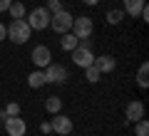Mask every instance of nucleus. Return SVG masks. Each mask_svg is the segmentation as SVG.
Wrapping results in <instances>:
<instances>
[{"label": "nucleus", "instance_id": "nucleus-1", "mask_svg": "<svg viewBox=\"0 0 149 136\" xmlns=\"http://www.w3.org/2000/svg\"><path fill=\"white\" fill-rule=\"evenodd\" d=\"M5 40H10V42H15V45H25L27 40H30V35H32V30H30V25L25 22V17L22 20H13L10 25H5Z\"/></svg>", "mask_w": 149, "mask_h": 136}, {"label": "nucleus", "instance_id": "nucleus-2", "mask_svg": "<svg viewBox=\"0 0 149 136\" xmlns=\"http://www.w3.org/2000/svg\"><path fill=\"white\" fill-rule=\"evenodd\" d=\"M50 17H52V12H50L47 8H32L30 12H25V22L30 25V30H35V32L47 30L50 27Z\"/></svg>", "mask_w": 149, "mask_h": 136}, {"label": "nucleus", "instance_id": "nucleus-3", "mask_svg": "<svg viewBox=\"0 0 149 136\" xmlns=\"http://www.w3.org/2000/svg\"><path fill=\"white\" fill-rule=\"evenodd\" d=\"M72 20H74V15L62 8L60 12H52V17H50V27H52V32H57V35H65V32L72 30Z\"/></svg>", "mask_w": 149, "mask_h": 136}, {"label": "nucleus", "instance_id": "nucleus-4", "mask_svg": "<svg viewBox=\"0 0 149 136\" xmlns=\"http://www.w3.org/2000/svg\"><path fill=\"white\" fill-rule=\"evenodd\" d=\"M72 32L77 40H87V37H92V32H95V22H92V17L82 15V17H74L72 20Z\"/></svg>", "mask_w": 149, "mask_h": 136}, {"label": "nucleus", "instance_id": "nucleus-5", "mask_svg": "<svg viewBox=\"0 0 149 136\" xmlns=\"http://www.w3.org/2000/svg\"><path fill=\"white\" fill-rule=\"evenodd\" d=\"M45 79H47V84H65L70 79V72H67L65 64L50 62L47 67H45Z\"/></svg>", "mask_w": 149, "mask_h": 136}, {"label": "nucleus", "instance_id": "nucleus-6", "mask_svg": "<svg viewBox=\"0 0 149 136\" xmlns=\"http://www.w3.org/2000/svg\"><path fill=\"white\" fill-rule=\"evenodd\" d=\"M72 62H74V67H90L92 62H95V52H92V47H82V45H77V47L72 50Z\"/></svg>", "mask_w": 149, "mask_h": 136}, {"label": "nucleus", "instance_id": "nucleus-7", "mask_svg": "<svg viewBox=\"0 0 149 136\" xmlns=\"http://www.w3.org/2000/svg\"><path fill=\"white\" fill-rule=\"evenodd\" d=\"M30 59H32V64H35L37 69H45L50 62H52V52H50L47 45H37V47L30 52Z\"/></svg>", "mask_w": 149, "mask_h": 136}, {"label": "nucleus", "instance_id": "nucleus-8", "mask_svg": "<svg viewBox=\"0 0 149 136\" xmlns=\"http://www.w3.org/2000/svg\"><path fill=\"white\" fill-rule=\"evenodd\" d=\"M50 124H52V131H55V134H60V136H67V134H72V129H74L72 119H70V116H65L62 111H60V114H52Z\"/></svg>", "mask_w": 149, "mask_h": 136}, {"label": "nucleus", "instance_id": "nucleus-9", "mask_svg": "<svg viewBox=\"0 0 149 136\" xmlns=\"http://www.w3.org/2000/svg\"><path fill=\"white\" fill-rule=\"evenodd\" d=\"M3 126H5L8 136H25L27 134V124H25V119H20V114L17 116H8V119L3 121Z\"/></svg>", "mask_w": 149, "mask_h": 136}, {"label": "nucleus", "instance_id": "nucleus-10", "mask_svg": "<svg viewBox=\"0 0 149 136\" xmlns=\"http://www.w3.org/2000/svg\"><path fill=\"white\" fill-rule=\"evenodd\" d=\"M124 119L132 121V124H134V121H139V119H144V104L139 99H132L127 104V109H124Z\"/></svg>", "mask_w": 149, "mask_h": 136}, {"label": "nucleus", "instance_id": "nucleus-11", "mask_svg": "<svg viewBox=\"0 0 149 136\" xmlns=\"http://www.w3.org/2000/svg\"><path fill=\"white\" fill-rule=\"evenodd\" d=\"M92 64L100 69V74H107V72H114L117 59L112 57V55H100V57H95V62H92Z\"/></svg>", "mask_w": 149, "mask_h": 136}, {"label": "nucleus", "instance_id": "nucleus-12", "mask_svg": "<svg viewBox=\"0 0 149 136\" xmlns=\"http://www.w3.org/2000/svg\"><path fill=\"white\" fill-rule=\"evenodd\" d=\"M45 84H47V79H45V69H35V72L27 74V87H30V89H42Z\"/></svg>", "mask_w": 149, "mask_h": 136}, {"label": "nucleus", "instance_id": "nucleus-13", "mask_svg": "<svg viewBox=\"0 0 149 136\" xmlns=\"http://www.w3.org/2000/svg\"><path fill=\"white\" fill-rule=\"evenodd\" d=\"M124 3V15H132V17H139L142 8L147 5V0H122Z\"/></svg>", "mask_w": 149, "mask_h": 136}, {"label": "nucleus", "instance_id": "nucleus-14", "mask_svg": "<svg viewBox=\"0 0 149 136\" xmlns=\"http://www.w3.org/2000/svg\"><path fill=\"white\" fill-rule=\"evenodd\" d=\"M45 111H47L50 116L52 114H60V111H62V99H60V97H47V99H45Z\"/></svg>", "mask_w": 149, "mask_h": 136}, {"label": "nucleus", "instance_id": "nucleus-15", "mask_svg": "<svg viewBox=\"0 0 149 136\" xmlns=\"http://www.w3.org/2000/svg\"><path fill=\"white\" fill-rule=\"evenodd\" d=\"M77 45H80V40H77V37L72 35V32H65V35H62V40H60V47H62L65 52H72V50L77 47Z\"/></svg>", "mask_w": 149, "mask_h": 136}, {"label": "nucleus", "instance_id": "nucleus-16", "mask_svg": "<svg viewBox=\"0 0 149 136\" xmlns=\"http://www.w3.org/2000/svg\"><path fill=\"white\" fill-rule=\"evenodd\" d=\"M8 12H10V17H13V20H22L27 10H25V5H22L20 0H13V3H10V8H8Z\"/></svg>", "mask_w": 149, "mask_h": 136}, {"label": "nucleus", "instance_id": "nucleus-17", "mask_svg": "<svg viewBox=\"0 0 149 136\" xmlns=\"http://www.w3.org/2000/svg\"><path fill=\"white\" fill-rule=\"evenodd\" d=\"M137 84L142 89L149 87V64L147 62H142V67H139V72H137Z\"/></svg>", "mask_w": 149, "mask_h": 136}, {"label": "nucleus", "instance_id": "nucleus-18", "mask_svg": "<svg viewBox=\"0 0 149 136\" xmlns=\"http://www.w3.org/2000/svg\"><path fill=\"white\" fill-rule=\"evenodd\" d=\"M100 77H102V74H100V69H97L95 64H90V67H85V79H87L90 84H97V82H100Z\"/></svg>", "mask_w": 149, "mask_h": 136}, {"label": "nucleus", "instance_id": "nucleus-19", "mask_svg": "<svg viewBox=\"0 0 149 136\" xmlns=\"http://www.w3.org/2000/svg\"><path fill=\"white\" fill-rule=\"evenodd\" d=\"M134 134H137V136H149V124H147V119L134 121Z\"/></svg>", "mask_w": 149, "mask_h": 136}, {"label": "nucleus", "instance_id": "nucleus-20", "mask_svg": "<svg viewBox=\"0 0 149 136\" xmlns=\"http://www.w3.org/2000/svg\"><path fill=\"white\" fill-rule=\"evenodd\" d=\"M122 17H124V10H109L107 12V22H109V25H119Z\"/></svg>", "mask_w": 149, "mask_h": 136}, {"label": "nucleus", "instance_id": "nucleus-21", "mask_svg": "<svg viewBox=\"0 0 149 136\" xmlns=\"http://www.w3.org/2000/svg\"><path fill=\"white\" fill-rule=\"evenodd\" d=\"M5 114H8V116H17V114H20V104H17V101L5 104Z\"/></svg>", "mask_w": 149, "mask_h": 136}, {"label": "nucleus", "instance_id": "nucleus-22", "mask_svg": "<svg viewBox=\"0 0 149 136\" xmlns=\"http://www.w3.org/2000/svg\"><path fill=\"white\" fill-rule=\"evenodd\" d=\"M45 8H47L50 12H60V10H62V3H60V0H47V5H45Z\"/></svg>", "mask_w": 149, "mask_h": 136}, {"label": "nucleus", "instance_id": "nucleus-23", "mask_svg": "<svg viewBox=\"0 0 149 136\" xmlns=\"http://www.w3.org/2000/svg\"><path fill=\"white\" fill-rule=\"evenodd\" d=\"M40 131H42V134H52V124H50V121H42V124H40Z\"/></svg>", "mask_w": 149, "mask_h": 136}, {"label": "nucleus", "instance_id": "nucleus-24", "mask_svg": "<svg viewBox=\"0 0 149 136\" xmlns=\"http://www.w3.org/2000/svg\"><path fill=\"white\" fill-rule=\"evenodd\" d=\"M13 0H0V12H8V8H10Z\"/></svg>", "mask_w": 149, "mask_h": 136}, {"label": "nucleus", "instance_id": "nucleus-25", "mask_svg": "<svg viewBox=\"0 0 149 136\" xmlns=\"http://www.w3.org/2000/svg\"><path fill=\"white\" fill-rule=\"evenodd\" d=\"M5 37H8V35H5V25H0V42L5 40Z\"/></svg>", "mask_w": 149, "mask_h": 136}, {"label": "nucleus", "instance_id": "nucleus-26", "mask_svg": "<svg viewBox=\"0 0 149 136\" xmlns=\"http://www.w3.org/2000/svg\"><path fill=\"white\" fill-rule=\"evenodd\" d=\"M82 3H85V5H97L100 0H82Z\"/></svg>", "mask_w": 149, "mask_h": 136}, {"label": "nucleus", "instance_id": "nucleus-27", "mask_svg": "<svg viewBox=\"0 0 149 136\" xmlns=\"http://www.w3.org/2000/svg\"><path fill=\"white\" fill-rule=\"evenodd\" d=\"M8 119V114H5V109H0V121H5Z\"/></svg>", "mask_w": 149, "mask_h": 136}]
</instances>
